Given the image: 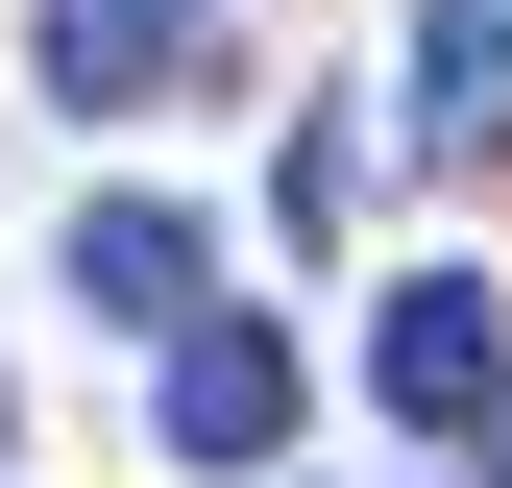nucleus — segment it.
I'll return each instance as SVG.
<instances>
[{
  "label": "nucleus",
  "instance_id": "nucleus-2",
  "mask_svg": "<svg viewBox=\"0 0 512 488\" xmlns=\"http://www.w3.org/2000/svg\"><path fill=\"white\" fill-rule=\"evenodd\" d=\"M293 318H171V464H269L293 440Z\"/></svg>",
  "mask_w": 512,
  "mask_h": 488
},
{
  "label": "nucleus",
  "instance_id": "nucleus-5",
  "mask_svg": "<svg viewBox=\"0 0 512 488\" xmlns=\"http://www.w3.org/2000/svg\"><path fill=\"white\" fill-rule=\"evenodd\" d=\"M415 122H464V147L512 122V0H439L415 25Z\"/></svg>",
  "mask_w": 512,
  "mask_h": 488
},
{
  "label": "nucleus",
  "instance_id": "nucleus-1",
  "mask_svg": "<svg viewBox=\"0 0 512 488\" xmlns=\"http://www.w3.org/2000/svg\"><path fill=\"white\" fill-rule=\"evenodd\" d=\"M366 366H391V415H415V440H512V318H488V269H415Z\"/></svg>",
  "mask_w": 512,
  "mask_h": 488
},
{
  "label": "nucleus",
  "instance_id": "nucleus-3",
  "mask_svg": "<svg viewBox=\"0 0 512 488\" xmlns=\"http://www.w3.org/2000/svg\"><path fill=\"white\" fill-rule=\"evenodd\" d=\"M196 74H220L196 0H49V98H74V122H147V98H196Z\"/></svg>",
  "mask_w": 512,
  "mask_h": 488
},
{
  "label": "nucleus",
  "instance_id": "nucleus-4",
  "mask_svg": "<svg viewBox=\"0 0 512 488\" xmlns=\"http://www.w3.org/2000/svg\"><path fill=\"white\" fill-rule=\"evenodd\" d=\"M74 293H98V318H196V220H171V196H98L74 220Z\"/></svg>",
  "mask_w": 512,
  "mask_h": 488
}]
</instances>
